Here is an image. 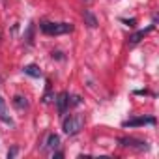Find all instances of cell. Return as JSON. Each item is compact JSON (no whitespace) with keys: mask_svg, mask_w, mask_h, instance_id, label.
<instances>
[{"mask_svg":"<svg viewBox=\"0 0 159 159\" xmlns=\"http://www.w3.org/2000/svg\"><path fill=\"white\" fill-rule=\"evenodd\" d=\"M32 38H34V25H30L28 30H26V34H25V39H26L28 45H32Z\"/></svg>","mask_w":159,"mask_h":159,"instance_id":"7c38bea8","label":"cell"},{"mask_svg":"<svg viewBox=\"0 0 159 159\" xmlns=\"http://www.w3.org/2000/svg\"><path fill=\"white\" fill-rule=\"evenodd\" d=\"M39 28H41L43 34H49V36H60V34L73 32V25H71V23H51V21H41V23H39Z\"/></svg>","mask_w":159,"mask_h":159,"instance_id":"6da1fadb","label":"cell"},{"mask_svg":"<svg viewBox=\"0 0 159 159\" xmlns=\"http://www.w3.org/2000/svg\"><path fill=\"white\" fill-rule=\"evenodd\" d=\"M52 155H54V157H64V153H62V152H52Z\"/></svg>","mask_w":159,"mask_h":159,"instance_id":"ac0fdd59","label":"cell"},{"mask_svg":"<svg viewBox=\"0 0 159 159\" xmlns=\"http://www.w3.org/2000/svg\"><path fill=\"white\" fill-rule=\"evenodd\" d=\"M122 146H131V148H137V150H148V142L144 140H137V139H120L118 140Z\"/></svg>","mask_w":159,"mask_h":159,"instance_id":"5b68a950","label":"cell"},{"mask_svg":"<svg viewBox=\"0 0 159 159\" xmlns=\"http://www.w3.org/2000/svg\"><path fill=\"white\" fill-rule=\"evenodd\" d=\"M26 75H30V77H41V69L38 67V66H34V64H30V66H25V69H23Z\"/></svg>","mask_w":159,"mask_h":159,"instance_id":"30bf717a","label":"cell"},{"mask_svg":"<svg viewBox=\"0 0 159 159\" xmlns=\"http://www.w3.org/2000/svg\"><path fill=\"white\" fill-rule=\"evenodd\" d=\"M83 19H84V23H86L90 28H96V26H98V19H96V15H94L90 10H84V11H83Z\"/></svg>","mask_w":159,"mask_h":159,"instance_id":"ba28073f","label":"cell"},{"mask_svg":"<svg viewBox=\"0 0 159 159\" xmlns=\"http://www.w3.org/2000/svg\"><path fill=\"white\" fill-rule=\"evenodd\" d=\"M146 124L155 125V118H153V116H148V118H144V116H140V118H131V120L124 122L122 125H124V127H139V125H146Z\"/></svg>","mask_w":159,"mask_h":159,"instance_id":"3957f363","label":"cell"},{"mask_svg":"<svg viewBox=\"0 0 159 159\" xmlns=\"http://www.w3.org/2000/svg\"><path fill=\"white\" fill-rule=\"evenodd\" d=\"M81 103H83V99L79 96H71L69 98V105H81Z\"/></svg>","mask_w":159,"mask_h":159,"instance_id":"5bb4252c","label":"cell"},{"mask_svg":"<svg viewBox=\"0 0 159 159\" xmlns=\"http://www.w3.org/2000/svg\"><path fill=\"white\" fill-rule=\"evenodd\" d=\"M83 125H84V120L81 114H71V116H66L62 120V129L66 135H77L83 129Z\"/></svg>","mask_w":159,"mask_h":159,"instance_id":"7a4b0ae2","label":"cell"},{"mask_svg":"<svg viewBox=\"0 0 159 159\" xmlns=\"http://www.w3.org/2000/svg\"><path fill=\"white\" fill-rule=\"evenodd\" d=\"M153 28H155V25L152 23V25H150L148 28H144V30H139V32H135V34H133V36L129 38V45H137V43H139V41H140V39H142V38H144L146 34H150V32H152Z\"/></svg>","mask_w":159,"mask_h":159,"instance_id":"8992f818","label":"cell"},{"mask_svg":"<svg viewBox=\"0 0 159 159\" xmlns=\"http://www.w3.org/2000/svg\"><path fill=\"white\" fill-rule=\"evenodd\" d=\"M52 58H58V60H62L64 56H62V52H58V51H56V52H52Z\"/></svg>","mask_w":159,"mask_h":159,"instance_id":"e0dca14e","label":"cell"},{"mask_svg":"<svg viewBox=\"0 0 159 159\" xmlns=\"http://www.w3.org/2000/svg\"><path fill=\"white\" fill-rule=\"evenodd\" d=\"M122 23H124V25H127V26H135V23H137V21H135V19H122Z\"/></svg>","mask_w":159,"mask_h":159,"instance_id":"9a60e30c","label":"cell"},{"mask_svg":"<svg viewBox=\"0 0 159 159\" xmlns=\"http://www.w3.org/2000/svg\"><path fill=\"white\" fill-rule=\"evenodd\" d=\"M13 107L19 109V111L28 109V101H26V98H23V96H15V98H13Z\"/></svg>","mask_w":159,"mask_h":159,"instance_id":"8fae6325","label":"cell"},{"mask_svg":"<svg viewBox=\"0 0 159 159\" xmlns=\"http://www.w3.org/2000/svg\"><path fill=\"white\" fill-rule=\"evenodd\" d=\"M0 120H2L4 124L13 125V120L8 116V112H6V103H4V99H2V98H0Z\"/></svg>","mask_w":159,"mask_h":159,"instance_id":"9c48e42d","label":"cell"},{"mask_svg":"<svg viewBox=\"0 0 159 159\" xmlns=\"http://www.w3.org/2000/svg\"><path fill=\"white\" fill-rule=\"evenodd\" d=\"M51 99H54V98H52V94H51V83H47V94L43 96L41 101H43V103H51Z\"/></svg>","mask_w":159,"mask_h":159,"instance_id":"4fadbf2b","label":"cell"},{"mask_svg":"<svg viewBox=\"0 0 159 159\" xmlns=\"http://www.w3.org/2000/svg\"><path fill=\"white\" fill-rule=\"evenodd\" d=\"M17 152H19V148H11V150L8 152V159H11V157H15V155H17Z\"/></svg>","mask_w":159,"mask_h":159,"instance_id":"2e32d148","label":"cell"},{"mask_svg":"<svg viewBox=\"0 0 159 159\" xmlns=\"http://www.w3.org/2000/svg\"><path fill=\"white\" fill-rule=\"evenodd\" d=\"M58 146H60V137H58L56 133H49V135H47V140H45V150L54 152Z\"/></svg>","mask_w":159,"mask_h":159,"instance_id":"52a82bcc","label":"cell"},{"mask_svg":"<svg viewBox=\"0 0 159 159\" xmlns=\"http://www.w3.org/2000/svg\"><path fill=\"white\" fill-rule=\"evenodd\" d=\"M69 107V94L67 92H60L56 96V109H58V114H66Z\"/></svg>","mask_w":159,"mask_h":159,"instance_id":"277c9868","label":"cell"}]
</instances>
